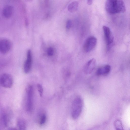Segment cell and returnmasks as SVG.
I'll return each instance as SVG.
<instances>
[{"label":"cell","mask_w":130,"mask_h":130,"mask_svg":"<svg viewBox=\"0 0 130 130\" xmlns=\"http://www.w3.org/2000/svg\"><path fill=\"white\" fill-rule=\"evenodd\" d=\"M37 122L40 126L44 125L47 120V115L46 112L42 110H40L37 115Z\"/></svg>","instance_id":"8fae6325"},{"label":"cell","mask_w":130,"mask_h":130,"mask_svg":"<svg viewBox=\"0 0 130 130\" xmlns=\"http://www.w3.org/2000/svg\"><path fill=\"white\" fill-rule=\"evenodd\" d=\"M83 107L82 99L79 97L75 98L73 100L71 108V115L72 118L75 119L80 115Z\"/></svg>","instance_id":"7a4b0ae2"},{"label":"cell","mask_w":130,"mask_h":130,"mask_svg":"<svg viewBox=\"0 0 130 130\" xmlns=\"http://www.w3.org/2000/svg\"><path fill=\"white\" fill-rule=\"evenodd\" d=\"M11 47V44L8 40L3 39L0 41V51L3 54L8 52Z\"/></svg>","instance_id":"52a82bcc"},{"label":"cell","mask_w":130,"mask_h":130,"mask_svg":"<svg viewBox=\"0 0 130 130\" xmlns=\"http://www.w3.org/2000/svg\"><path fill=\"white\" fill-rule=\"evenodd\" d=\"M111 68L109 65H106L99 68L96 71L97 75H105L110 72Z\"/></svg>","instance_id":"7c38bea8"},{"label":"cell","mask_w":130,"mask_h":130,"mask_svg":"<svg viewBox=\"0 0 130 130\" xmlns=\"http://www.w3.org/2000/svg\"><path fill=\"white\" fill-rule=\"evenodd\" d=\"M37 89L38 92L39 93L40 96L42 97V96L43 89L42 85L40 84H38L37 85Z\"/></svg>","instance_id":"ac0fdd59"},{"label":"cell","mask_w":130,"mask_h":130,"mask_svg":"<svg viewBox=\"0 0 130 130\" xmlns=\"http://www.w3.org/2000/svg\"><path fill=\"white\" fill-rule=\"evenodd\" d=\"M105 7L107 11L112 14L124 12L126 10L125 4L122 0H107Z\"/></svg>","instance_id":"6da1fadb"},{"label":"cell","mask_w":130,"mask_h":130,"mask_svg":"<svg viewBox=\"0 0 130 130\" xmlns=\"http://www.w3.org/2000/svg\"><path fill=\"white\" fill-rule=\"evenodd\" d=\"M78 6V3L76 1L73 2L68 6V10L70 12H74L77 10Z\"/></svg>","instance_id":"5bb4252c"},{"label":"cell","mask_w":130,"mask_h":130,"mask_svg":"<svg viewBox=\"0 0 130 130\" xmlns=\"http://www.w3.org/2000/svg\"><path fill=\"white\" fill-rule=\"evenodd\" d=\"M47 53L48 56H52L53 55L54 53V48L52 47H48L47 49Z\"/></svg>","instance_id":"e0dca14e"},{"label":"cell","mask_w":130,"mask_h":130,"mask_svg":"<svg viewBox=\"0 0 130 130\" xmlns=\"http://www.w3.org/2000/svg\"><path fill=\"white\" fill-rule=\"evenodd\" d=\"M72 25V22L70 20H68L66 24V27L68 29L70 28Z\"/></svg>","instance_id":"d6986e66"},{"label":"cell","mask_w":130,"mask_h":130,"mask_svg":"<svg viewBox=\"0 0 130 130\" xmlns=\"http://www.w3.org/2000/svg\"><path fill=\"white\" fill-rule=\"evenodd\" d=\"M103 29L107 50H109L112 46L114 41V37L109 27L103 26Z\"/></svg>","instance_id":"277c9868"},{"label":"cell","mask_w":130,"mask_h":130,"mask_svg":"<svg viewBox=\"0 0 130 130\" xmlns=\"http://www.w3.org/2000/svg\"><path fill=\"white\" fill-rule=\"evenodd\" d=\"M13 82L12 77L9 74L7 73H4L1 77V85L2 87L5 88H11L12 86Z\"/></svg>","instance_id":"5b68a950"},{"label":"cell","mask_w":130,"mask_h":130,"mask_svg":"<svg viewBox=\"0 0 130 130\" xmlns=\"http://www.w3.org/2000/svg\"><path fill=\"white\" fill-rule=\"evenodd\" d=\"M114 125L116 130H124L121 122L117 119L114 122Z\"/></svg>","instance_id":"2e32d148"},{"label":"cell","mask_w":130,"mask_h":130,"mask_svg":"<svg viewBox=\"0 0 130 130\" xmlns=\"http://www.w3.org/2000/svg\"><path fill=\"white\" fill-rule=\"evenodd\" d=\"M32 55L31 51L28 50L27 52V59L24 65V71L26 74L28 73L31 68L32 64Z\"/></svg>","instance_id":"ba28073f"},{"label":"cell","mask_w":130,"mask_h":130,"mask_svg":"<svg viewBox=\"0 0 130 130\" xmlns=\"http://www.w3.org/2000/svg\"><path fill=\"white\" fill-rule=\"evenodd\" d=\"M87 3L88 5H91L92 3V1L91 0H88Z\"/></svg>","instance_id":"ffe728a7"},{"label":"cell","mask_w":130,"mask_h":130,"mask_svg":"<svg viewBox=\"0 0 130 130\" xmlns=\"http://www.w3.org/2000/svg\"><path fill=\"white\" fill-rule=\"evenodd\" d=\"M17 124L19 128L18 130H26V123L23 119H19L17 122Z\"/></svg>","instance_id":"9a60e30c"},{"label":"cell","mask_w":130,"mask_h":130,"mask_svg":"<svg viewBox=\"0 0 130 130\" xmlns=\"http://www.w3.org/2000/svg\"><path fill=\"white\" fill-rule=\"evenodd\" d=\"M8 130H18V129L14 128H9Z\"/></svg>","instance_id":"44dd1931"},{"label":"cell","mask_w":130,"mask_h":130,"mask_svg":"<svg viewBox=\"0 0 130 130\" xmlns=\"http://www.w3.org/2000/svg\"><path fill=\"white\" fill-rule=\"evenodd\" d=\"M97 40L96 38L91 37L88 38L86 41L84 45V49L86 52L92 50L95 46Z\"/></svg>","instance_id":"8992f818"},{"label":"cell","mask_w":130,"mask_h":130,"mask_svg":"<svg viewBox=\"0 0 130 130\" xmlns=\"http://www.w3.org/2000/svg\"><path fill=\"white\" fill-rule=\"evenodd\" d=\"M8 109H5L2 111L1 115V120L2 123L5 126H8L9 122L10 117L11 113Z\"/></svg>","instance_id":"30bf717a"},{"label":"cell","mask_w":130,"mask_h":130,"mask_svg":"<svg viewBox=\"0 0 130 130\" xmlns=\"http://www.w3.org/2000/svg\"><path fill=\"white\" fill-rule=\"evenodd\" d=\"M96 60L94 58L90 60L85 66L84 70L85 72L87 74L91 73L95 67Z\"/></svg>","instance_id":"9c48e42d"},{"label":"cell","mask_w":130,"mask_h":130,"mask_svg":"<svg viewBox=\"0 0 130 130\" xmlns=\"http://www.w3.org/2000/svg\"><path fill=\"white\" fill-rule=\"evenodd\" d=\"M26 93V109L28 112H31L32 110L33 106L34 90L32 85H29L28 87Z\"/></svg>","instance_id":"3957f363"},{"label":"cell","mask_w":130,"mask_h":130,"mask_svg":"<svg viewBox=\"0 0 130 130\" xmlns=\"http://www.w3.org/2000/svg\"><path fill=\"white\" fill-rule=\"evenodd\" d=\"M13 11V9L12 6L7 5L3 8L2 14L3 16L6 18H10L12 15Z\"/></svg>","instance_id":"4fadbf2b"}]
</instances>
